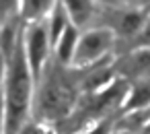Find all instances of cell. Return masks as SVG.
Listing matches in <instances>:
<instances>
[{"instance_id": "1", "label": "cell", "mask_w": 150, "mask_h": 134, "mask_svg": "<svg viewBox=\"0 0 150 134\" xmlns=\"http://www.w3.org/2000/svg\"><path fill=\"white\" fill-rule=\"evenodd\" d=\"M2 95H4V107H6L4 134H17L27 122L29 107H31V95H33V76H31L27 58H25L23 37H19V46L8 60Z\"/></svg>"}, {"instance_id": "2", "label": "cell", "mask_w": 150, "mask_h": 134, "mask_svg": "<svg viewBox=\"0 0 150 134\" xmlns=\"http://www.w3.org/2000/svg\"><path fill=\"white\" fill-rule=\"evenodd\" d=\"M56 58L45 64L37 87V115L45 120H64L76 101V89L70 74Z\"/></svg>"}, {"instance_id": "3", "label": "cell", "mask_w": 150, "mask_h": 134, "mask_svg": "<svg viewBox=\"0 0 150 134\" xmlns=\"http://www.w3.org/2000/svg\"><path fill=\"white\" fill-rule=\"evenodd\" d=\"M115 33L107 27H88L84 31H80L78 37V46L72 58V70H82V68H91L93 64L105 60L107 56L113 54L115 48Z\"/></svg>"}, {"instance_id": "4", "label": "cell", "mask_w": 150, "mask_h": 134, "mask_svg": "<svg viewBox=\"0 0 150 134\" xmlns=\"http://www.w3.org/2000/svg\"><path fill=\"white\" fill-rule=\"evenodd\" d=\"M23 50H25V58L33 76V83L39 81L47 58H50V37H47V25L45 23H33V25H25L23 27Z\"/></svg>"}, {"instance_id": "5", "label": "cell", "mask_w": 150, "mask_h": 134, "mask_svg": "<svg viewBox=\"0 0 150 134\" xmlns=\"http://www.w3.org/2000/svg\"><path fill=\"white\" fill-rule=\"evenodd\" d=\"M113 70L125 78L150 76V50H129L121 54V58H115Z\"/></svg>"}, {"instance_id": "6", "label": "cell", "mask_w": 150, "mask_h": 134, "mask_svg": "<svg viewBox=\"0 0 150 134\" xmlns=\"http://www.w3.org/2000/svg\"><path fill=\"white\" fill-rule=\"evenodd\" d=\"M60 2H62L64 11L68 13L70 23L76 29H84V27L88 29L99 11L95 0H60Z\"/></svg>"}, {"instance_id": "7", "label": "cell", "mask_w": 150, "mask_h": 134, "mask_svg": "<svg viewBox=\"0 0 150 134\" xmlns=\"http://www.w3.org/2000/svg\"><path fill=\"white\" fill-rule=\"evenodd\" d=\"M58 0H19V23H45Z\"/></svg>"}, {"instance_id": "8", "label": "cell", "mask_w": 150, "mask_h": 134, "mask_svg": "<svg viewBox=\"0 0 150 134\" xmlns=\"http://www.w3.org/2000/svg\"><path fill=\"white\" fill-rule=\"evenodd\" d=\"M150 107V76H142L136 78L129 89H127V97L123 101V109L132 111V109H144Z\"/></svg>"}, {"instance_id": "9", "label": "cell", "mask_w": 150, "mask_h": 134, "mask_svg": "<svg viewBox=\"0 0 150 134\" xmlns=\"http://www.w3.org/2000/svg\"><path fill=\"white\" fill-rule=\"evenodd\" d=\"M78 37H80V29H76L74 25H68V29L62 33V37L58 39V43L54 46L56 60L62 66H70L72 64V58H74L76 46H78Z\"/></svg>"}, {"instance_id": "10", "label": "cell", "mask_w": 150, "mask_h": 134, "mask_svg": "<svg viewBox=\"0 0 150 134\" xmlns=\"http://www.w3.org/2000/svg\"><path fill=\"white\" fill-rule=\"evenodd\" d=\"M45 25H47V37H50V46H52V50H54V46L58 43V39L62 37V33L68 29V25H72V23H70V19H68V13L64 11V6H62V2H60V0L56 2V6H54L52 15L47 17Z\"/></svg>"}, {"instance_id": "11", "label": "cell", "mask_w": 150, "mask_h": 134, "mask_svg": "<svg viewBox=\"0 0 150 134\" xmlns=\"http://www.w3.org/2000/svg\"><path fill=\"white\" fill-rule=\"evenodd\" d=\"M148 124H150V107L132 109V111H127V113L117 122V130L129 132V134H138V132H142Z\"/></svg>"}, {"instance_id": "12", "label": "cell", "mask_w": 150, "mask_h": 134, "mask_svg": "<svg viewBox=\"0 0 150 134\" xmlns=\"http://www.w3.org/2000/svg\"><path fill=\"white\" fill-rule=\"evenodd\" d=\"M19 37H21V29L17 27V21L0 25V52L6 56V60H11V56L15 54L19 46Z\"/></svg>"}, {"instance_id": "13", "label": "cell", "mask_w": 150, "mask_h": 134, "mask_svg": "<svg viewBox=\"0 0 150 134\" xmlns=\"http://www.w3.org/2000/svg\"><path fill=\"white\" fill-rule=\"evenodd\" d=\"M19 21V0H0V25Z\"/></svg>"}, {"instance_id": "14", "label": "cell", "mask_w": 150, "mask_h": 134, "mask_svg": "<svg viewBox=\"0 0 150 134\" xmlns=\"http://www.w3.org/2000/svg\"><path fill=\"white\" fill-rule=\"evenodd\" d=\"M111 126H113V120H103V122H99L93 130H88L86 134H109V132H111Z\"/></svg>"}, {"instance_id": "15", "label": "cell", "mask_w": 150, "mask_h": 134, "mask_svg": "<svg viewBox=\"0 0 150 134\" xmlns=\"http://www.w3.org/2000/svg\"><path fill=\"white\" fill-rule=\"evenodd\" d=\"M99 9H119L127 6V0H95Z\"/></svg>"}, {"instance_id": "16", "label": "cell", "mask_w": 150, "mask_h": 134, "mask_svg": "<svg viewBox=\"0 0 150 134\" xmlns=\"http://www.w3.org/2000/svg\"><path fill=\"white\" fill-rule=\"evenodd\" d=\"M127 6L138 9V11H144V13L150 15V0H127Z\"/></svg>"}, {"instance_id": "17", "label": "cell", "mask_w": 150, "mask_h": 134, "mask_svg": "<svg viewBox=\"0 0 150 134\" xmlns=\"http://www.w3.org/2000/svg\"><path fill=\"white\" fill-rule=\"evenodd\" d=\"M4 118H6V107H4V95L0 89V134H4Z\"/></svg>"}, {"instance_id": "18", "label": "cell", "mask_w": 150, "mask_h": 134, "mask_svg": "<svg viewBox=\"0 0 150 134\" xmlns=\"http://www.w3.org/2000/svg\"><path fill=\"white\" fill-rule=\"evenodd\" d=\"M6 68H8V60H6V56L2 52H0V87H2V83L6 78Z\"/></svg>"}, {"instance_id": "19", "label": "cell", "mask_w": 150, "mask_h": 134, "mask_svg": "<svg viewBox=\"0 0 150 134\" xmlns=\"http://www.w3.org/2000/svg\"><path fill=\"white\" fill-rule=\"evenodd\" d=\"M109 134H129V132H121V130H117V132H109Z\"/></svg>"}, {"instance_id": "20", "label": "cell", "mask_w": 150, "mask_h": 134, "mask_svg": "<svg viewBox=\"0 0 150 134\" xmlns=\"http://www.w3.org/2000/svg\"><path fill=\"white\" fill-rule=\"evenodd\" d=\"M43 134H58V132H54V130H45Z\"/></svg>"}]
</instances>
